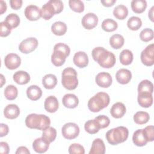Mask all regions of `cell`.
<instances>
[{
	"mask_svg": "<svg viewBox=\"0 0 154 154\" xmlns=\"http://www.w3.org/2000/svg\"><path fill=\"white\" fill-rule=\"evenodd\" d=\"M93 60L102 67L109 69L112 67L116 63L114 54L102 47L94 48L91 52Z\"/></svg>",
	"mask_w": 154,
	"mask_h": 154,
	"instance_id": "1",
	"label": "cell"
},
{
	"mask_svg": "<svg viewBox=\"0 0 154 154\" xmlns=\"http://www.w3.org/2000/svg\"><path fill=\"white\" fill-rule=\"evenodd\" d=\"M25 125L30 129L44 130L50 126L51 120L44 114H30L25 119Z\"/></svg>",
	"mask_w": 154,
	"mask_h": 154,
	"instance_id": "2",
	"label": "cell"
},
{
	"mask_svg": "<svg viewBox=\"0 0 154 154\" xmlns=\"http://www.w3.org/2000/svg\"><path fill=\"white\" fill-rule=\"evenodd\" d=\"M129 135V131L125 126H118L112 128L106 133V138L108 143L117 145L125 141Z\"/></svg>",
	"mask_w": 154,
	"mask_h": 154,
	"instance_id": "3",
	"label": "cell"
},
{
	"mask_svg": "<svg viewBox=\"0 0 154 154\" xmlns=\"http://www.w3.org/2000/svg\"><path fill=\"white\" fill-rule=\"evenodd\" d=\"M109 96L106 93L98 92L89 99L88 108L91 111L97 112L106 108L109 105Z\"/></svg>",
	"mask_w": 154,
	"mask_h": 154,
	"instance_id": "4",
	"label": "cell"
},
{
	"mask_svg": "<svg viewBox=\"0 0 154 154\" xmlns=\"http://www.w3.org/2000/svg\"><path fill=\"white\" fill-rule=\"evenodd\" d=\"M63 3L60 0H50L41 8V16L45 20L50 19L54 14L61 13L63 10Z\"/></svg>",
	"mask_w": 154,
	"mask_h": 154,
	"instance_id": "5",
	"label": "cell"
},
{
	"mask_svg": "<svg viewBox=\"0 0 154 154\" xmlns=\"http://www.w3.org/2000/svg\"><path fill=\"white\" fill-rule=\"evenodd\" d=\"M61 83L63 87L69 90L75 89L78 85L77 72L72 67H67L62 72Z\"/></svg>",
	"mask_w": 154,
	"mask_h": 154,
	"instance_id": "6",
	"label": "cell"
},
{
	"mask_svg": "<svg viewBox=\"0 0 154 154\" xmlns=\"http://www.w3.org/2000/svg\"><path fill=\"white\" fill-rule=\"evenodd\" d=\"M63 136L67 140H72L77 137L79 134V128L75 123H67L61 128Z\"/></svg>",
	"mask_w": 154,
	"mask_h": 154,
	"instance_id": "7",
	"label": "cell"
},
{
	"mask_svg": "<svg viewBox=\"0 0 154 154\" xmlns=\"http://www.w3.org/2000/svg\"><path fill=\"white\" fill-rule=\"evenodd\" d=\"M38 46V40L34 37H29L21 42L19 45V51L23 54H29L34 51Z\"/></svg>",
	"mask_w": 154,
	"mask_h": 154,
	"instance_id": "8",
	"label": "cell"
},
{
	"mask_svg": "<svg viewBox=\"0 0 154 154\" xmlns=\"http://www.w3.org/2000/svg\"><path fill=\"white\" fill-rule=\"evenodd\" d=\"M141 61L143 64L151 66L154 64V45H148L141 53Z\"/></svg>",
	"mask_w": 154,
	"mask_h": 154,
	"instance_id": "9",
	"label": "cell"
},
{
	"mask_svg": "<svg viewBox=\"0 0 154 154\" xmlns=\"http://www.w3.org/2000/svg\"><path fill=\"white\" fill-rule=\"evenodd\" d=\"M4 64L7 69L10 70H14L20 66L21 64V59L17 54L10 53L5 57Z\"/></svg>",
	"mask_w": 154,
	"mask_h": 154,
	"instance_id": "10",
	"label": "cell"
},
{
	"mask_svg": "<svg viewBox=\"0 0 154 154\" xmlns=\"http://www.w3.org/2000/svg\"><path fill=\"white\" fill-rule=\"evenodd\" d=\"M81 22L84 28L92 29L97 25L98 17L94 13H88L83 16Z\"/></svg>",
	"mask_w": 154,
	"mask_h": 154,
	"instance_id": "11",
	"label": "cell"
},
{
	"mask_svg": "<svg viewBox=\"0 0 154 154\" xmlns=\"http://www.w3.org/2000/svg\"><path fill=\"white\" fill-rule=\"evenodd\" d=\"M25 17L31 21L38 20L41 16V9L34 5H28L24 11Z\"/></svg>",
	"mask_w": 154,
	"mask_h": 154,
	"instance_id": "12",
	"label": "cell"
},
{
	"mask_svg": "<svg viewBox=\"0 0 154 154\" xmlns=\"http://www.w3.org/2000/svg\"><path fill=\"white\" fill-rule=\"evenodd\" d=\"M97 85L100 87L108 88L112 84V77L111 75L107 72L99 73L95 78Z\"/></svg>",
	"mask_w": 154,
	"mask_h": 154,
	"instance_id": "13",
	"label": "cell"
},
{
	"mask_svg": "<svg viewBox=\"0 0 154 154\" xmlns=\"http://www.w3.org/2000/svg\"><path fill=\"white\" fill-rule=\"evenodd\" d=\"M49 144L46 139L43 137L36 138L32 143V148L34 150L38 153L46 152L49 147Z\"/></svg>",
	"mask_w": 154,
	"mask_h": 154,
	"instance_id": "14",
	"label": "cell"
},
{
	"mask_svg": "<svg viewBox=\"0 0 154 154\" xmlns=\"http://www.w3.org/2000/svg\"><path fill=\"white\" fill-rule=\"evenodd\" d=\"M73 61L77 67L84 68L88 64V57L85 52L79 51L75 54L73 58Z\"/></svg>",
	"mask_w": 154,
	"mask_h": 154,
	"instance_id": "15",
	"label": "cell"
},
{
	"mask_svg": "<svg viewBox=\"0 0 154 154\" xmlns=\"http://www.w3.org/2000/svg\"><path fill=\"white\" fill-rule=\"evenodd\" d=\"M44 107L46 111L53 113L57 111L59 107L58 99L54 96H49L46 98L44 103Z\"/></svg>",
	"mask_w": 154,
	"mask_h": 154,
	"instance_id": "16",
	"label": "cell"
},
{
	"mask_svg": "<svg viewBox=\"0 0 154 154\" xmlns=\"http://www.w3.org/2000/svg\"><path fill=\"white\" fill-rule=\"evenodd\" d=\"M132 78V73L128 69H120L116 74V78L117 82L121 84L129 83Z\"/></svg>",
	"mask_w": 154,
	"mask_h": 154,
	"instance_id": "17",
	"label": "cell"
},
{
	"mask_svg": "<svg viewBox=\"0 0 154 154\" xmlns=\"http://www.w3.org/2000/svg\"><path fill=\"white\" fill-rule=\"evenodd\" d=\"M126 111L125 105L123 103L118 102L112 105L110 109V114L114 118L119 119L125 115Z\"/></svg>",
	"mask_w": 154,
	"mask_h": 154,
	"instance_id": "18",
	"label": "cell"
},
{
	"mask_svg": "<svg viewBox=\"0 0 154 154\" xmlns=\"http://www.w3.org/2000/svg\"><path fill=\"white\" fill-rule=\"evenodd\" d=\"M62 102L63 105L66 108H75L78 105L79 99L75 94L69 93L63 96Z\"/></svg>",
	"mask_w": 154,
	"mask_h": 154,
	"instance_id": "19",
	"label": "cell"
},
{
	"mask_svg": "<svg viewBox=\"0 0 154 154\" xmlns=\"http://www.w3.org/2000/svg\"><path fill=\"white\" fill-rule=\"evenodd\" d=\"M20 114V109L16 104H8L4 109V116L8 119H16Z\"/></svg>",
	"mask_w": 154,
	"mask_h": 154,
	"instance_id": "20",
	"label": "cell"
},
{
	"mask_svg": "<svg viewBox=\"0 0 154 154\" xmlns=\"http://www.w3.org/2000/svg\"><path fill=\"white\" fill-rule=\"evenodd\" d=\"M138 104L143 108H149L153 103V96L152 93H141L138 94L137 98Z\"/></svg>",
	"mask_w": 154,
	"mask_h": 154,
	"instance_id": "21",
	"label": "cell"
},
{
	"mask_svg": "<svg viewBox=\"0 0 154 154\" xmlns=\"http://www.w3.org/2000/svg\"><path fill=\"white\" fill-rule=\"evenodd\" d=\"M105 146L104 142L100 138H96L92 143L89 154H104Z\"/></svg>",
	"mask_w": 154,
	"mask_h": 154,
	"instance_id": "22",
	"label": "cell"
},
{
	"mask_svg": "<svg viewBox=\"0 0 154 154\" xmlns=\"http://www.w3.org/2000/svg\"><path fill=\"white\" fill-rule=\"evenodd\" d=\"M26 95L30 100L34 101L37 100L42 95V90L38 86L32 85L27 88Z\"/></svg>",
	"mask_w": 154,
	"mask_h": 154,
	"instance_id": "23",
	"label": "cell"
},
{
	"mask_svg": "<svg viewBox=\"0 0 154 154\" xmlns=\"http://www.w3.org/2000/svg\"><path fill=\"white\" fill-rule=\"evenodd\" d=\"M67 55L63 52L58 50H54V52L51 56V61L55 66H62L66 59Z\"/></svg>",
	"mask_w": 154,
	"mask_h": 154,
	"instance_id": "24",
	"label": "cell"
},
{
	"mask_svg": "<svg viewBox=\"0 0 154 154\" xmlns=\"http://www.w3.org/2000/svg\"><path fill=\"white\" fill-rule=\"evenodd\" d=\"M13 77L14 82L20 85L26 84L30 81L29 75L26 72L23 70L15 72Z\"/></svg>",
	"mask_w": 154,
	"mask_h": 154,
	"instance_id": "25",
	"label": "cell"
},
{
	"mask_svg": "<svg viewBox=\"0 0 154 154\" xmlns=\"http://www.w3.org/2000/svg\"><path fill=\"white\" fill-rule=\"evenodd\" d=\"M132 141L135 145L138 147L144 146L147 143V141L144 135L143 129H138L134 132L132 136Z\"/></svg>",
	"mask_w": 154,
	"mask_h": 154,
	"instance_id": "26",
	"label": "cell"
},
{
	"mask_svg": "<svg viewBox=\"0 0 154 154\" xmlns=\"http://www.w3.org/2000/svg\"><path fill=\"white\" fill-rule=\"evenodd\" d=\"M57 84V79L53 74H47L43 77L42 84L46 89L54 88Z\"/></svg>",
	"mask_w": 154,
	"mask_h": 154,
	"instance_id": "27",
	"label": "cell"
},
{
	"mask_svg": "<svg viewBox=\"0 0 154 154\" xmlns=\"http://www.w3.org/2000/svg\"><path fill=\"white\" fill-rule=\"evenodd\" d=\"M113 14L117 19L123 20L128 15V9L124 5H118L113 10Z\"/></svg>",
	"mask_w": 154,
	"mask_h": 154,
	"instance_id": "28",
	"label": "cell"
},
{
	"mask_svg": "<svg viewBox=\"0 0 154 154\" xmlns=\"http://www.w3.org/2000/svg\"><path fill=\"white\" fill-rule=\"evenodd\" d=\"M51 31L56 35H63L67 31V25L61 21L55 22L52 25Z\"/></svg>",
	"mask_w": 154,
	"mask_h": 154,
	"instance_id": "29",
	"label": "cell"
},
{
	"mask_svg": "<svg viewBox=\"0 0 154 154\" xmlns=\"http://www.w3.org/2000/svg\"><path fill=\"white\" fill-rule=\"evenodd\" d=\"M124 42V37L120 34H114L109 38V45L113 49H120L123 46Z\"/></svg>",
	"mask_w": 154,
	"mask_h": 154,
	"instance_id": "30",
	"label": "cell"
},
{
	"mask_svg": "<svg viewBox=\"0 0 154 154\" xmlns=\"http://www.w3.org/2000/svg\"><path fill=\"white\" fill-rule=\"evenodd\" d=\"M153 85L151 81L147 79L141 81L138 86V93H153Z\"/></svg>",
	"mask_w": 154,
	"mask_h": 154,
	"instance_id": "31",
	"label": "cell"
},
{
	"mask_svg": "<svg viewBox=\"0 0 154 154\" xmlns=\"http://www.w3.org/2000/svg\"><path fill=\"white\" fill-rule=\"evenodd\" d=\"M131 5L134 12L141 13L145 11L147 7V2L145 0H132Z\"/></svg>",
	"mask_w": 154,
	"mask_h": 154,
	"instance_id": "32",
	"label": "cell"
},
{
	"mask_svg": "<svg viewBox=\"0 0 154 154\" xmlns=\"http://www.w3.org/2000/svg\"><path fill=\"white\" fill-rule=\"evenodd\" d=\"M120 61L123 65L131 64L133 61V54L129 49H124L120 54Z\"/></svg>",
	"mask_w": 154,
	"mask_h": 154,
	"instance_id": "33",
	"label": "cell"
},
{
	"mask_svg": "<svg viewBox=\"0 0 154 154\" xmlns=\"http://www.w3.org/2000/svg\"><path fill=\"white\" fill-rule=\"evenodd\" d=\"M150 116L148 112L145 111H138L134 116V122L138 125H143L148 122Z\"/></svg>",
	"mask_w": 154,
	"mask_h": 154,
	"instance_id": "34",
	"label": "cell"
},
{
	"mask_svg": "<svg viewBox=\"0 0 154 154\" xmlns=\"http://www.w3.org/2000/svg\"><path fill=\"white\" fill-rule=\"evenodd\" d=\"M84 129L88 134H94L98 132L100 128L97 122L94 119L87 121L84 125Z\"/></svg>",
	"mask_w": 154,
	"mask_h": 154,
	"instance_id": "35",
	"label": "cell"
},
{
	"mask_svg": "<svg viewBox=\"0 0 154 154\" xmlns=\"http://www.w3.org/2000/svg\"><path fill=\"white\" fill-rule=\"evenodd\" d=\"M42 137L51 143L53 142L56 138L57 131L53 127L49 126L48 128L43 130Z\"/></svg>",
	"mask_w": 154,
	"mask_h": 154,
	"instance_id": "36",
	"label": "cell"
},
{
	"mask_svg": "<svg viewBox=\"0 0 154 154\" xmlns=\"http://www.w3.org/2000/svg\"><path fill=\"white\" fill-rule=\"evenodd\" d=\"M18 94L17 88L13 85H8L4 90V96L9 100H14Z\"/></svg>",
	"mask_w": 154,
	"mask_h": 154,
	"instance_id": "37",
	"label": "cell"
},
{
	"mask_svg": "<svg viewBox=\"0 0 154 154\" xmlns=\"http://www.w3.org/2000/svg\"><path fill=\"white\" fill-rule=\"evenodd\" d=\"M117 23L112 19H105L102 23V28L106 32H112L117 29Z\"/></svg>",
	"mask_w": 154,
	"mask_h": 154,
	"instance_id": "38",
	"label": "cell"
},
{
	"mask_svg": "<svg viewBox=\"0 0 154 154\" xmlns=\"http://www.w3.org/2000/svg\"><path fill=\"white\" fill-rule=\"evenodd\" d=\"M142 25V21L141 19L137 16H132L127 22L128 27L132 31H137L139 29Z\"/></svg>",
	"mask_w": 154,
	"mask_h": 154,
	"instance_id": "39",
	"label": "cell"
},
{
	"mask_svg": "<svg viewBox=\"0 0 154 154\" xmlns=\"http://www.w3.org/2000/svg\"><path fill=\"white\" fill-rule=\"evenodd\" d=\"M4 22H5L11 29H13L19 26L20 23V18L16 14L11 13L5 17Z\"/></svg>",
	"mask_w": 154,
	"mask_h": 154,
	"instance_id": "40",
	"label": "cell"
},
{
	"mask_svg": "<svg viewBox=\"0 0 154 154\" xmlns=\"http://www.w3.org/2000/svg\"><path fill=\"white\" fill-rule=\"evenodd\" d=\"M69 4L70 8L75 12L81 13L84 10V4L80 0H70Z\"/></svg>",
	"mask_w": 154,
	"mask_h": 154,
	"instance_id": "41",
	"label": "cell"
},
{
	"mask_svg": "<svg viewBox=\"0 0 154 154\" xmlns=\"http://www.w3.org/2000/svg\"><path fill=\"white\" fill-rule=\"evenodd\" d=\"M140 39L145 42H149L153 38V31L150 28L143 29L140 34Z\"/></svg>",
	"mask_w": 154,
	"mask_h": 154,
	"instance_id": "42",
	"label": "cell"
},
{
	"mask_svg": "<svg viewBox=\"0 0 154 154\" xmlns=\"http://www.w3.org/2000/svg\"><path fill=\"white\" fill-rule=\"evenodd\" d=\"M144 135L147 142H151L154 140V128L153 126L150 125L146 126L143 129Z\"/></svg>",
	"mask_w": 154,
	"mask_h": 154,
	"instance_id": "43",
	"label": "cell"
},
{
	"mask_svg": "<svg viewBox=\"0 0 154 154\" xmlns=\"http://www.w3.org/2000/svg\"><path fill=\"white\" fill-rule=\"evenodd\" d=\"M94 120L97 122L100 129H103L108 127L110 123L109 119L105 115L99 116L95 117Z\"/></svg>",
	"mask_w": 154,
	"mask_h": 154,
	"instance_id": "44",
	"label": "cell"
},
{
	"mask_svg": "<svg viewBox=\"0 0 154 154\" xmlns=\"http://www.w3.org/2000/svg\"><path fill=\"white\" fill-rule=\"evenodd\" d=\"M69 153L70 154H84L85 150L84 147L80 144L73 143L69 146Z\"/></svg>",
	"mask_w": 154,
	"mask_h": 154,
	"instance_id": "45",
	"label": "cell"
},
{
	"mask_svg": "<svg viewBox=\"0 0 154 154\" xmlns=\"http://www.w3.org/2000/svg\"><path fill=\"white\" fill-rule=\"evenodd\" d=\"M11 27L5 22H1L0 23V35L1 37H7L11 33Z\"/></svg>",
	"mask_w": 154,
	"mask_h": 154,
	"instance_id": "46",
	"label": "cell"
},
{
	"mask_svg": "<svg viewBox=\"0 0 154 154\" xmlns=\"http://www.w3.org/2000/svg\"><path fill=\"white\" fill-rule=\"evenodd\" d=\"M54 50L60 51L63 52V53H64L67 55V57H68L69 55L70 52L69 46L67 45L64 44L63 43H58L56 44L54 46Z\"/></svg>",
	"mask_w": 154,
	"mask_h": 154,
	"instance_id": "47",
	"label": "cell"
},
{
	"mask_svg": "<svg viewBox=\"0 0 154 154\" xmlns=\"http://www.w3.org/2000/svg\"><path fill=\"white\" fill-rule=\"evenodd\" d=\"M22 0H10V4L11 7L14 10H18L21 8L22 5Z\"/></svg>",
	"mask_w": 154,
	"mask_h": 154,
	"instance_id": "48",
	"label": "cell"
},
{
	"mask_svg": "<svg viewBox=\"0 0 154 154\" xmlns=\"http://www.w3.org/2000/svg\"><path fill=\"white\" fill-rule=\"evenodd\" d=\"M0 146H1V150L0 152L2 154H8L10 151V147L7 143L4 141L0 142Z\"/></svg>",
	"mask_w": 154,
	"mask_h": 154,
	"instance_id": "49",
	"label": "cell"
},
{
	"mask_svg": "<svg viewBox=\"0 0 154 154\" xmlns=\"http://www.w3.org/2000/svg\"><path fill=\"white\" fill-rule=\"evenodd\" d=\"M9 129L7 125L1 123L0 125V137H2L7 135L8 133Z\"/></svg>",
	"mask_w": 154,
	"mask_h": 154,
	"instance_id": "50",
	"label": "cell"
},
{
	"mask_svg": "<svg viewBox=\"0 0 154 154\" xmlns=\"http://www.w3.org/2000/svg\"><path fill=\"white\" fill-rule=\"evenodd\" d=\"M20 153H22V154H29L30 152L29 150L25 146H20L19 147L17 148L16 152V154H20Z\"/></svg>",
	"mask_w": 154,
	"mask_h": 154,
	"instance_id": "51",
	"label": "cell"
},
{
	"mask_svg": "<svg viewBox=\"0 0 154 154\" xmlns=\"http://www.w3.org/2000/svg\"><path fill=\"white\" fill-rule=\"evenodd\" d=\"M100 2L105 7H111L114 5L116 0H101Z\"/></svg>",
	"mask_w": 154,
	"mask_h": 154,
	"instance_id": "52",
	"label": "cell"
},
{
	"mask_svg": "<svg viewBox=\"0 0 154 154\" xmlns=\"http://www.w3.org/2000/svg\"><path fill=\"white\" fill-rule=\"evenodd\" d=\"M0 5H1V9H0V14H2L4 12H5L7 10V4L6 2L2 0L0 1Z\"/></svg>",
	"mask_w": 154,
	"mask_h": 154,
	"instance_id": "53",
	"label": "cell"
},
{
	"mask_svg": "<svg viewBox=\"0 0 154 154\" xmlns=\"http://www.w3.org/2000/svg\"><path fill=\"white\" fill-rule=\"evenodd\" d=\"M153 8L154 7H152L150 9V10L149 11V19L151 20V21L153 22Z\"/></svg>",
	"mask_w": 154,
	"mask_h": 154,
	"instance_id": "54",
	"label": "cell"
},
{
	"mask_svg": "<svg viewBox=\"0 0 154 154\" xmlns=\"http://www.w3.org/2000/svg\"><path fill=\"white\" fill-rule=\"evenodd\" d=\"M0 79H1V87H2L3 86V85L5 83V79L4 77L2 74L0 75Z\"/></svg>",
	"mask_w": 154,
	"mask_h": 154,
	"instance_id": "55",
	"label": "cell"
}]
</instances>
